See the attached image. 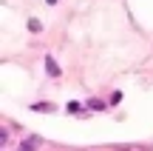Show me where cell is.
<instances>
[{"instance_id": "obj_5", "label": "cell", "mask_w": 153, "mask_h": 151, "mask_svg": "<svg viewBox=\"0 0 153 151\" xmlns=\"http://www.w3.org/2000/svg\"><path fill=\"white\" fill-rule=\"evenodd\" d=\"M28 29L31 32H40V20H28Z\"/></svg>"}, {"instance_id": "obj_3", "label": "cell", "mask_w": 153, "mask_h": 151, "mask_svg": "<svg viewBox=\"0 0 153 151\" xmlns=\"http://www.w3.org/2000/svg\"><path fill=\"white\" fill-rule=\"evenodd\" d=\"M34 111H54V106H51V103H34Z\"/></svg>"}, {"instance_id": "obj_1", "label": "cell", "mask_w": 153, "mask_h": 151, "mask_svg": "<svg viewBox=\"0 0 153 151\" xmlns=\"http://www.w3.org/2000/svg\"><path fill=\"white\" fill-rule=\"evenodd\" d=\"M37 148H40V137H28L26 143L17 146V151H37Z\"/></svg>"}, {"instance_id": "obj_6", "label": "cell", "mask_w": 153, "mask_h": 151, "mask_svg": "<svg viewBox=\"0 0 153 151\" xmlns=\"http://www.w3.org/2000/svg\"><path fill=\"white\" fill-rule=\"evenodd\" d=\"M48 3H57V0H48Z\"/></svg>"}, {"instance_id": "obj_2", "label": "cell", "mask_w": 153, "mask_h": 151, "mask_svg": "<svg viewBox=\"0 0 153 151\" xmlns=\"http://www.w3.org/2000/svg\"><path fill=\"white\" fill-rule=\"evenodd\" d=\"M45 71H48L51 77H60V66H57L54 57H45Z\"/></svg>"}, {"instance_id": "obj_4", "label": "cell", "mask_w": 153, "mask_h": 151, "mask_svg": "<svg viewBox=\"0 0 153 151\" xmlns=\"http://www.w3.org/2000/svg\"><path fill=\"white\" fill-rule=\"evenodd\" d=\"M88 108H94V111H105V103L102 100H88Z\"/></svg>"}]
</instances>
